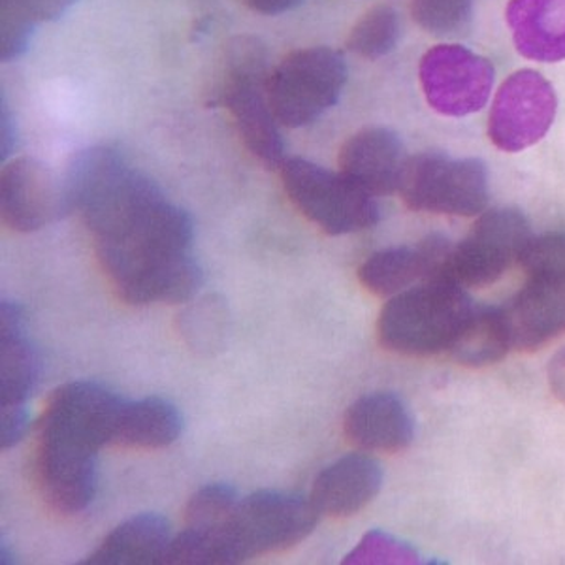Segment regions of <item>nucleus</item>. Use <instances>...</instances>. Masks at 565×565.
Listing matches in <instances>:
<instances>
[{
    "mask_svg": "<svg viewBox=\"0 0 565 565\" xmlns=\"http://www.w3.org/2000/svg\"><path fill=\"white\" fill-rule=\"evenodd\" d=\"M348 82V66L330 47H306L282 58L268 79V100L277 122L303 127L332 108Z\"/></svg>",
    "mask_w": 565,
    "mask_h": 565,
    "instance_id": "0eeeda50",
    "label": "nucleus"
},
{
    "mask_svg": "<svg viewBox=\"0 0 565 565\" xmlns=\"http://www.w3.org/2000/svg\"><path fill=\"white\" fill-rule=\"evenodd\" d=\"M505 18L522 57L565 61V0H509Z\"/></svg>",
    "mask_w": 565,
    "mask_h": 565,
    "instance_id": "aec40b11",
    "label": "nucleus"
},
{
    "mask_svg": "<svg viewBox=\"0 0 565 565\" xmlns=\"http://www.w3.org/2000/svg\"><path fill=\"white\" fill-rule=\"evenodd\" d=\"M399 39L398 13L394 8L375 7L353 26L348 45L351 52L364 58H380L391 52Z\"/></svg>",
    "mask_w": 565,
    "mask_h": 565,
    "instance_id": "bb28decb",
    "label": "nucleus"
},
{
    "mask_svg": "<svg viewBox=\"0 0 565 565\" xmlns=\"http://www.w3.org/2000/svg\"><path fill=\"white\" fill-rule=\"evenodd\" d=\"M407 157L398 136L386 129H364L340 151L341 174L373 196L396 193Z\"/></svg>",
    "mask_w": 565,
    "mask_h": 565,
    "instance_id": "dca6fc26",
    "label": "nucleus"
},
{
    "mask_svg": "<svg viewBox=\"0 0 565 565\" xmlns=\"http://www.w3.org/2000/svg\"><path fill=\"white\" fill-rule=\"evenodd\" d=\"M223 103L231 109L250 153L268 167H281L282 141L268 100V55L257 39L239 36L226 47Z\"/></svg>",
    "mask_w": 565,
    "mask_h": 565,
    "instance_id": "39448f33",
    "label": "nucleus"
},
{
    "mask_svg": "<svg viewBox=\"0 0 565 565\" xmlns=\"http://www.w3.org/2000/svg\"><path fill=\"white\" fill-rule=\"evenodd\" d=\"M244 2L255 12L264 13V15H277V13L289 12L302 0H244Z\"/></svg>",
    "mask_w": 565,
    "mask_h": 565,
    "instance_id": "473e14b6",
    "label": "nucleus"
},
{
    "mask_svg": "<svg viewBox=\"0 0 565 565\" xmlns=\"http://www.w3.org/2000/svg\"><path fill=\"white\" fill-rule=\"evenodd\" d=\"M412 12L430 33H460L471 21L473 0H413Z\"/></svg>",
    "mask_w": 565,
    "mask_h": 565,
    "instance_id": "c85d7f7f",
    "label": "nucleus"
},
{
    "mask_svg": "<svg viewBox=\"0 0 565 565\" xmlns=\"http://www.w3.org/2000/svg\"><path fill=\"white\" fill-rule=\"evenodd\" d=\"M202 271L191 255L117 287V296L132 306L189 302L200 289Z\"/></svg>",
    "mask_w": 565,
    "mask_h": 565,
    "instance_id": "393cba45",
    "label": "nucleus"
},
{
    "mask_svg": "<svg viewBox=\"0 0 565 565\" xmlns=\"http://www.w3.org/2000/svg\"><path fill=\"white\" fill-rule=\"evenodd\" d=\"M29 413L25 405H8L0 412V441L2 449H12L25 434Z\"/></svg>",
    "mask_w": 565,
    "mask_h": 565,
    "instance_id": "c756f323",
    "label": "nucleus"
},
{
    "mask_svg": "<svg viewBox=\"0 0 565 565\" xmlns=\"http://www.w3.org/2000/svg\"><path fill=\"white\" fill-rule=\"evenodd\" d=\"M449 239L430 236L413 247L380 250L360 266V282L377 296H396L417 281H428L449 255Z\"/></svg>",
    "mask_w": 565,
    "mask_h": 565,
    "instance_id": "f3484780",
    "label": "nucleus"
},
{
    "mask_svg": "<svg viewBox=\"0 0 565 565\" xmlns=\"http://www.w3.org/2000/svg\"><path fill=\"white\" fill-rule=\"evenodd\" d=\"M172 533L159 514L146 513L122 522L103 541L85 565L164 564Z\"/></svg>",
    "mask_w": 565,
    "mask_h": 565,
    "instance_id": "4be33fe9",
    "label": "nucleus"
},
{
    "mask_svg": "<svg viewBox=\"0 0 565 565\" xmlns=\"http://www.w3.org/2000/svg\"><path fill=\"white\" fill-rule=\"evenodd\" d=\"M424 97L431 108L449 117L476 114L489 103L494 66L463 45H436L426 52L420 68Z\"/></svg>",
    "mask_w": 565,
    "mask_h": 565,
    "instance_id": "ddd939ff",
    "label": "nucleus"
},
{
    "mask_svg": "<svg viewBox=\"0 0 565 565\" xmlns=\"http://www.w3.org/2000/svg\"><path fill=\"white\" fill-rule=\"evenodd\" d=\"M74 0H0V4L18 8L26 13L31 20L52 21L57 20L58 15L66 12Z\"/></svg>",
    "mask_w": 565,
    "mask_h": 565,
    "instance_id": "7c9ffc66",
    "label": "nucleus"
},
{
    "mask_svg": "<svg viewBox=\"0 0 565 565\" xmlns=\"http://www.w3.org/2000/svg\"><path fill=\"white\" fill-rule=\"evenodd\" d=\"M281 180L300 212L332 236L366 231L380 221V206L373 194L348 175L335 174L303 159H287Z\"/></svg>",
    "mask_w": 565,
    "mask_h": 565,
    "instance_id": "423d86ee",
    "label": "nucleus"
},
{
    "mask_svg": "<svg viewBox=\"0 0 565 565\" xmlns=\"http://www.w3.org/2000/svg\"><path fill=\"white\" fill-rule=\"evenodd\" d=\"M513 348L505 311L479 306L469 311L449 353L458 364L482 367L495 364Z\"/></svg>",
    "mask_w": 565,
    "mask_h": 565,
    "instance_id": "b1692460",
    "label": "nucleus"
},
{
    "mask_svg": "<svg viewBox=\"0 0 565 565\" xmlns=\"http://www.w3.org/2000/svg\"><path fill=\"white\" fill-rule=\"evenodd\" d=\"M236 503H238L236 490L228 484L213 482L202 487L186 503V527L210 530L218 526L232 513V509L236 508Z\"/></svg>",
    "mask_w": 565,
    "mask_h": 565,
    "instance_id": "cd10ccee",
    "label": "nucleus"
},
{
    "mask_svg": "<svg viewBox=\"0 0 565 565\" xmlns=\"http://www.w3.org/2000/svg\"><path fill=\"white\" fill-rule=\"evenodd\" d=\"M181 428L183 418L167 399L122 402L111 445L125 449H164L180 437Z\"/></svg>",
    "mask_w": 565,
    "mask_h": 565,
    "instance_id": "5701e85b",
    "label": "nucleus"
},
{
    "mask_svg": "<svg viewBox=\"0 0 565 565\" xmlns=\"http://www.w3.org/2000/svg\"><path fill=\"white\" fill-rule=\"evenodd\" d=\"M63 193L97 242L117 238L164 202L161 189L111 148H89L72 157Z\"/></svg>",
    "mask_w": 565,
    "mask_h": 565,
    "instance_id": "f257e3e1",
    "label": "nucleus"
},
{
    "mask_svg": "<svg viewBox=\"0 0 565 565\" xmlns=\"http://www.w3.org/2000/svg\"><path fill=\"white\" fill-rule=\"evenodd\" d=\"M121 407V399L97 383H66L47 399L36 434L97 455L111 445Z\"/></svg>",
    "mask_w": 565,
    "mask_h": 565,
    "instance_id": "9b49d317",
    "label": "nucleus"
},
{
    "mask_svg": "<svg viewBox=\"0 0 565 565\" xmlns=\"http://www.w3.org/2000/svg\"><path fill=\"white\" fill-rule=\"evenodd\" d=\"M40 362L25 335L20 306L2 303L0 317V407L25 405L39 383Z\"/></svg>",
    "mask_w": 565,
    "mask_h": 565,
    "instance_id": "412c9836",
    "label": "nucleus"
},
{
    "mask_svg": "<svg viewBox=\"0 0 565 565\" xmlns=\"http://www.w3.org/2000/svg\"><path fill=\"white\" fill-rule=\"evenodd\" d=\"M473 309L466 290L445 279L423 281L392 296L381 311L383 348L407 356H430L449 351Z\"/></svg>",
    "mask_w": 565,
    "mask_h": 565,
    "instance_id": "7ed1b4c3",
    "label": "nucleus"
},
{
    "mask_svg": "<svg viewBox=\"0 0 565 565\" xmlns=\"http://www.w3.org/2000/svg\"><path fill=\"white\" fill-rule=\"evenodd\" d=\"M34 476L40 495L50 508L58 513H79L87 509L97 490L95 452L39 437Z\"/></svg>",
    "mask_w": 565,
    "mask_h": 565,
    "instance_id": "2eb2a0df",
    "label": "nucleus"
},
{
    "mask_svg": "<svg viewBox=\"0 0 565 565\" xmlns=\"http://www.w3.org/2000/svg\"><path fill=\"white\" fill-rule=\"evenodd\" d=\"M527 218L516 210H492L477 218L468 236L452 245L444 268L434 279L466 287H487L498 281L532 239ZM430 281V279H428Z\"/></svg>",
    "mask_w": 565,
    "mask_h": 565,
    "instance_id": "9d476101",
    "label": "nucleus"
},
{
    "mask_svg": "<svg viewBox=\"0 0 565 565\" xmlns=\"http://www.w3.org/2000/svg\"><path fill=\"white\" fill-rule=\"evenodd\" d=\"M383 469L366 455H349L328 466L317 477L311 503L317 511L332 519L353 516L380 494Z\"/></svg>",
    "mask_w": 565,
    "mask_h": 565,
    "instance_id": "6ab92c4d",
    "label": "nucleus"
},
{
    "mask_svg": "<svg viewBox=\"0 0 565 565\" xmlns=\"http://www.w3.org/2000/svg\"><path fill=\"white\" fill-rule=\"evenodd\" d=\"M519 263L527 281L503 311L513 348L537 351L565 332V234L530 239Z\"/></svg>",
    "mask_w": 565,
    "mask_h": 565,
    "instance_id": "20e7f679",
    "label": "nucleus"
},
{
    "mask_svg": "<svg viewBox=\"0 0 565 565\" xmlns=\"http://www.w3.org/2000/svg\"><path fill=\"white\" fill-rule=\"evenodd\" d=\"M193 236L191 217L164 200L121 236L97 242L98 260L117 289L175 258L191 255Z\"/></svg>",
    "mask_w": 565,
    "mask_h": 565,
    "instance_id": "1a4fd4ad",
    "label": "nucleus"
},
{
    "mask_svg": "<svg viewBox=\"0 0 565 565\" xmlns=\"http://www.w3.org/2000/svg\"><path fill=\"white\" fill-rule=\"evenodd\" d=\"M349 441L367 452H398L412 445L413 418L404 402L391 392L356 399L343 418Z\"/></svg>",
    "mask_w": 565,
    "mask_h": 565,
    "instance_id": "a211bd4d",
    "label": "nucleus"
},
{
    "mask_svg": "<svg viewBox=\"0 0 565 565\" xmlns=\"http://www.w3.org/2000/svg\"><path fill=\"white\" fill-rule=\"evenodd\" d=\"M228 311L218 296H206L204 300L186 309L181 316V334L186 343L200 353H215L226 335Z\"/></svg>",
    "mask_w": 565,
    "mask_h": 565,
    "instance_id": "a878e982",
    "label": "nucleus"
},
{
    "mask_svg": "<svg viewBox=\"0 0 565 565\" xmlns=\"http://www.w3.org/2000/svg\"><path fill=\"white\" fill-rule=\"evenodd\" d=\"M558 98L551 82L535 71H519L501 84L489 117L495 148L519 153L545 138L553 127Z\"/></svg>",
    "mask_w": 565,
    "mask_h": 565,
    "instance_id": "f8f14e48",
    "label": "nucleus"
},
{
    "mask_svg": "<svg viewBox=\"0 0 565 565\" xmlns=\"http://www.w3.org/2000/svg\"><path fill=\"white\" fill-rule=\"evenodd\" d=\"M548 385L554 396L565 404V349L554 354L548 366Z\"/></svg>",
    "mask_w": 565,
    "mask_h": 565,
    "instance_id": "2f4dec72",
    "label": "nucleus"
},
{
    "mask_svg": "<svg viewBox=\"0 0 565 565\" xmlns=\"http://www.w3.org/2000/svg\"><path fill=\"white\" fill-rule=\"evenodd\" d=\"M0 212L12 231L34 232L52 225L66 210L63 183L34 159H18L2 170Z\"/></svg>",
    "mask_w": 565,
    "mask_h": 565,
    "instance_id": "4468645a",
    "label": "nucleus"
},
{
    "mask_svg": "<svg viewBox=\"0 0 565 565\" xmlns=\"http://www.w3.org/2000/svg\"><path fill=\"white\" fill-rule=\"evenodd\" d=\"M319 511L311 500L279 492H257L238 501L218 526L206 532L212 565L239 564L281 553L313 532ZM199 530V527H196Z\"/></svg>",
    "mask_w": 565,
    "mask_h": 565,
    "instance_id": "f03ea898",
    "label": "nucleus"
},
{
    "mask_svg": "<svg viewBox=\"0 0 565 565\" xmlns=\"http://www.w3.org/2000/svg\"><path fill=\"white\" fill-rule=\"evenodd\" d=\"M398 193L415 212L473 217L489 204V175L477 159L418 153L405 162Z\"/></svg>",
    "mask_w": 565,
    "mask_h": 565,
    "instance_id": "6e6552de",
    "label": "nucleus"
}]
</instances>
